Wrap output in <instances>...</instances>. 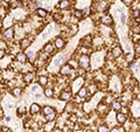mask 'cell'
<instances>
[{"label": "cell", "instance_id": "1", "mask_svg": "<svg viewBox=\"0 0 140 132\" xmlns=\"http://www.w3.org/2000/svg\"><path fill=\"white\" fill-rule=\"evenodd\" d=\"M78 64H79L81 68L88 69L89 68V64H90V57H89L88 55H82V56H79Z\"/></svg>", "mask_w": 140, "mask_h": 132}, {"label": "cell", "instance_id": "2", "mask_svg": "<svg viewBox=\"0 0 140 132\" xmlns=\"http://www.w3.org/2000/svg\"><path fill=\"white\" fill-rule=\"evenodd\" d=\"M84 84V80L83 77H78L74 81V84H72V91L74 92H78L79 89H82V85Z\"/></svg>", "mask_w": 140, "mask_h": 132}, {"label": "cell", "instance_id": "3", "mask_svg": "<svg viewBox=\"0 0 140 132\" xmlns=\"http://www.w3.org/2000/svg\"><path fill=\"white\" fill-rule=\"evenodd\" d=\"M131 111H132L133 116H134L135 118L140 117V102L139 101L133 102V105H132V108H131Z\"/></svg>", "mask_w": 140, "mask_h": 132}, {"label": "cell", "instance_id": "4", "mask_svg": "<svg viewBox=\"0 0 140 132\" xmlns=\"http://www.w3.org/2000/svg\"><path fill=\"white\" fill-rule=\"evenodd\" d=\"M41 110V108H40V105L37 103H32L30 104V108H29V112L32 113V115H36L39 111Z\"/></svg>", "mask_w": 140, "mask_h": 132}, {"label": "cell", "instance_id": "5", "mask_svg": "<svg viewBox=\"0 0 140 132\" xmlns=\"http://www.w3.org/2000/svg\"><path fill=\"white\" fill-rule=\"evenodd\" d=\"M112 22H113V19H112L111 15H104V17L102 18V24L103 25L110 26V25H112Z\"/></svg>", "mask_w": 140, "mask_h": 132}, {"label": "cell", "instance_id": "6", "mask_svg": "<svg viewBox=\"0 0 140 132\" xmlns=\"http://www.w3.org/2000/svg\"><path fill=\"white\" fill-rule=\"evenodd\" d=\"M64 46H65V41L63 40L62 38H57L55 40V47L57 48V49H62Z\"/></svg>", "mask_w": 140, "mask_h": 132}, {"label": "cell", "instance_id": "7", "mask_svg": "<svg viewBox=\"0 0 140 132\" xmlns=\"http://www.w3.org/2000/svg\"><path fill=\"white\" fill-rule=\"evenodd\" d=\"M126 115L125 113H121V112H118L116 115V119H117V122L118 123H120V124H124V123L126 122Z\"/></svg>", "mask_w": 140, "mask_h": 132}, {"label": "cell", "instance_id": "8", "mask_svg": "<svg viewBox=\"0 0 140 132\" xmlns=\"http://www.w3.org/2000/svg\"><path fill=\"white\" fill-rule=\"evenodd\" d=\"M72 70V67L70 64H64V66L61 68V74L62 75H67V74H70Z\"/></svg>", "mask_w": 140, "mask_h": 132}, {"label": "cell", "instance_id": "9", "mask_svg": "<svg viewBox=\"0 0 140 132\" xmlns=\"http://www.w3.org/2000/svg\"><path fill=\"white\" fill-rule=\"evenodd\" d=\"M71 98V92L70 91H62L60 95V99L61 101H69Z\"/></svg>", "mask_w": 140, "mask_h": 132}, {"label": "cell", "instance_id": "10", "mask_svg": "<svg viewBox=\"0 0 140 132\" xmlns=\"http://www.w3.org/2000/svg\"><path fill=\"white\" fill-rule=\"evenodd\" d=\"M4 35H5V38H6V39H8V40H12V39L14 38V28H8V29H6V31H5V33H4Z\"/></svg>", "mask_w": 140, "mask_h": 132}, {"label": "cell", "instance_id": "11", "mask_svg": "<svg viewBox=\"0 0 140 132\" xmlns=\"http://www.w3.org/2000/svg\"><path fill=\"white\" fill-rule=\"evenodd\" d=\"M27 54H25V53H19L18 55H16V61L18 62H21V63H25L26 61H27Z\"/></svg>", "mask_w": 140, "mask_h": 132}, {"label": "cell", "instance_id": "12", "mask_svg": "<svg viewBox=\"0 0 140 132\" xmlns=\"http://www.w3.org/2000/svg\"><path fill=\"white\" fill-rule=\"evenodd\" d=\"M89 5H90V0H78V3H77V8L88 7Z\"/></svg>", "mask_w": 140, "mask_h": 132}, {"label": "cell", "instance_id": "13", "mask_svg": "<svg viewBox=\"0 0 140 132\" xmlns=\"http://www.w3.org/2000/svg\"><path fill=\"white\" fill-rule=\"evenodd\" d=\"M121 54H123V50H121L120 47H114L113 49H112V55H113L114 57L121 56Z\"/></svg>", "mask_w": 140, "mask_h": 132}, {"label": "cell", "instance_id": "14", "mask_svg": "<svg viewBox=\"0 0 140 132\" xmlns=\"http://www.w3.org/2000/svg\"><path fill=\"white\" fill-rule=\"evenodd\" d=\"M54 49H55V48H54V46L51 45L50 42H48V43H46V45H44V47H43V50L46 53H48V54H50V53H53L54 52Z\"/></svg>", "mask_w": 140, "mask_h": 132}, {"label": "cell", "instance_id": "15", "mask_svg": "<svg viewBox=\"0 0 140 132\" xmlns=\"http://www.w3.org/2000/svg\"><path fill=\"white\" fill-rule=\"evenodd\" d=\"M70 5V1L69 0H61L60 4H58V6H60L61 10H65V8H68Z\"/></svg>", "mask_w": 140, "mask_h": 132}, {"label": "cell", "instance_id": "16", "mask_svg": "<svg viewBox=\"0 0 140 132\" xmlns=\"http://www.w3.org/2000/svg\"><path fill=\"white\" fill-rule=\"evenodd\" d=\"M33 80H34V74H32V73H29V74H27V75L23 76V81H25V83H30Z\"/></svg>", "mask_w": 140, "mask_h": 132}, {"label": "cell", "instance_id": "17", "mask_svg": "<svg viewBox=\"0 0 140 132\" xmlns=\"http://www.w3.org/2000/svg\"><path fill=\"white\" fill-rule=\"evenodd\" d=\"M42 112H43V115H44V116L50 115V113H53V112H54V109L51 108V106H49V105H46V106L43 108V110H42Z\"/></svg>", "mask_w": 140, "mask_h": 132}, {"label": "cell", "instance_id": "18", "mask_svg": "<svg viewBox=\"0 0 140 132\" xmlns=\"http://www.w3.org/2000/svg\"><path fill=\"white\" fill-rule=\"evenodd\" d=\"M36 13H37L39 17L44 18L47 15V10H46V8H43V7H40V8H37V10H36Z\"/></svg>", "mask_w": 140, "mask_h": 132}, {"label": "cell", "instance_id": "19", "mask_svg": "<svg viewBox=\"0 0 140 132\" xmlns=\"http://www.w3.org/2000/svg\"><path fill=\"white\" fill-rule=\"evenodd\" d=\"M29 46H30V40H29V39H23V40L21 41V48L27 49Z\"/></svg>", "mask_w": 140, "mask_h": 132}, {"label": "cell", "instance_id": "20", "mask_svg": "<svg viewBox=\"0 0 140 132\" xmlns=\"http://www.w3.org/2000/svg\"><path fill=\"white\" fill-rule=\"evenodd\" d=\"M47 83H48V78H47V76H40V78H39V84L40 85H47Z\"/></svg>", "mask_w": 140, "mask_h": 132}, {"label": "cell", "instance_id": "21", "mask_svg": "<svg viewBox=\"0 0 140 132\" xmlns=\"http://www.w3.org/2000/svg\"><path fill=\"white\" fill-rule=\"evenodd\" d=\"M112 108H113L114 111H120L121 109H123V104L119 103V102H114V103L112 104Z\"/></svg>", "mask_w": 140, "mask_h": 132}, {"label": "cell", "instance_id": "22", "mask_svg": "<svg viewBox=\"0 0 140 132\" xmlns=\"http://www.w3.org/2000/svg\"><path fill=\"white\" fill-rule=\"evenodd\" d=\"M86 94H88V90H86L85 87H83L82 89H79L78 92H77V96H78V97H85Z\"/></svg>", "mask_w": 140, "mask_h": 132}, {"label": "cell", "instance_id": "23", "mask_svg": "<svg viewBox=\"0 0 140 132\" xmlns=\"http://www.w3.org/2000/svg\"><path fill=\"white\" fill-rule=\"evenodd\" d=\"M21 92H22V89H21V88H19V87H16V88H14V89H13L12 94H13V96L19 97L21 95Z\"/></svg>", "mask_w": 140, "mask_h": 132}, {"label": "cell", "instance_id": "24", "mask_svg": "<svg viewBox=\"0 0 140 132\" xmlns=\"http://www.w3.org/2000/svg\"><path fill=\"white\" fill-rule=\"evenodd\" d=\"M32 92L33 95L34 94H39V92H42L41 91V88H40V84H34L32 87Z\"/></svg>", "mask_w": 140, "mask_h": 132}, {"label": "cell", "instance_id": "25", "mask_svg": "<svg viewBox=\"0 0 140 132\" xmlns=\"http://www.w3.org/2000/svg\"><path fill=\"white\" fill-rule=\"evenodd\" d=\"M43 94H44V96H46V97H53L54 91H53V89H51V88H47V89H44Z\"/></svg>", "mask_w": 140, "mask_h": 132}, {"label": "cell", "instance_id": "26", "mask_svg": "<svg viewBox=\"0 0 140 132\" xmlns=\"http://www.w3.org/2000/svg\"><path fill=\"white\" fill-rule=\"evenodd\" d=\"M55 116H56V113H55V111H54L53 113L46 116V120H47V122H53V120L55 119Z\"/></svg>", "mask_w": 140, "mask_h": 132}, {"label": "cell", "instance_id": "27", "mask_svg": "<svg viewBox=\"0 0 140 132\" xmlns=\"http://www.w3.org/2000/svg\"><path fill=\"white\" fill-rule=\"evenodd\" d=\"M110 130H109V127L106 126V125H99V126H98V132H109Z\"/></svg>", "mask_w": 140, "mask_h": 132}, {"label": "cell", "instance_id": "28", "mask_svg": "<svg viewBox=\"0 0 140 132\" xmlns=\"http://www.w3.org/2000/svg\"><path fill=\"white\" fill-rule=\"evenodd\" d=\"M54 127V122H48L46 125V131H51Z\"/></svg>", "mask_w": 140, "mask_h": 132}, {"label": "cell", "instance_id": "29", "mask_svg": "<svg viewBox=\"0 0 140 132\" xmlns=\"http://www.w3.org/2000/svg\"><path fill=\"white\" fill-rule=\"evenodd\" d=\"M134 73L137 74V76H138V77H140V61L137 63V68L134 69Z\"/></svg>", "mask_w": 140, "mask_h": 132}, {"label": "cell", "instance_id": "30", "mask_svg": "<svg viewBox=\"0 0 140 132\" xmlns=\"http://www.w3.org/2000/svg\"><path fill=\"white\" fill-rule=\"evenodd\" d=\"M18 113H19V115H21V113H25V106L21 105L20 108L18 109Z\"/></svg>", "mask_w": 140, "mask_h": 132}, {"label": "cell", "instance_id": "31", "mask_svg": "<svg viewBox=\"0 0 140 132\" xmlns=\"http://www.w3.org/2000/svg\"><path fill=\"white\" fill-rule=\"evenodd\" d=\"M75 15H76L77 18H82V17H83V14H82L81 11H75Z\"/></svg>", "mask_w": 140, "mask_h": 132}, {"label": "cell", "instance_id": "32", "mask_svg": "<svg viewBox=\"0 0 140 132\" xmlns=\"http://www.w3.org/2000/svg\"><path fill=\"white\" fill-rule=\"evenodd\" d=\"M0 47H1L0 49H6L7 46H6V43L4 42V40H1V42H0Z\"/></svg>", "mask_w": 140, "mask_h": 132}, {"label": "cell", "instance_id": "33", "mask_svg": "<svg viewBox=\"0 0 140 132\" xmlns=\"http://www.w3.org/2000/svg\"><path fill=\"white\" fill-rule=\"evenodd\" d=\"M133 31H134V33H137V34H140V27L139 26H137V27H133Z\"/></svg>", "mask_w": 140, "mask_h": 132}, {"label": "cell", "instance_id": "34", "mask_svg": "<svg viewBox=\"0 0 140 132\" xmlns=\"http://www.w3.org/2000/svg\"><path fill=\"white\" fill-rule=\"evenodd\" d=\"M133 15H134V17H137V18H139L140 17V12L138 10H134V11H133Z\"/></svg>", "mask_w": 140, "mask_h": 132}, {"label": "cell", "instance_id": "35", "mask_svg": "<svg viewBox=\"0 0 140 132\" xmlns=\"http://www.w3.org/2000/svg\"><path fill=\"white\" fill-rule=\"evenodd\" d=\"M123 1H124V4H125V5H131V4H132V1H133V0H123Z\"/></svg>", "mask_w": 140, "mask_h": 132}, {"label": "cell", "instance_id": "36", "mask_svg": "<svg viewBox=\"0 0 140 132\" xmlns=\"http://www.w3.org/2000/svg\"><path fill=\"white\" fill-rule=\"evenodd\" d=\"M84 73H85V69H84V68H81V69H78V74H79V75H83Z\"/></svg>", "mask_w": 140, "mask_h": 132}, {"label": "cell", "instance_id": "37", "mask_svg": "<svg viewBox=\"0 0 140 132\" xmlns=\"http://www.w3.org/2000/svg\"><path fill=\"white\" fill-rule=\"evenodd\" d=\"M135 53H137V54H140V46L139 45L135 46Z\"/></svg>", "mask_w": 140, "mask_h": 132}, {"label": "cell", "instance_id": "38", "mask_svg": "<svg viewBox=\"0 0 140 132\" xmlns=\"http://www.w3.org/2000/svg\"><path fill=\"white\" fill-rule=\"evenodd\" d=\"M4 55H5V50L4 49H0V57L4 59Z\"/></svg>", "mask_w": 140, "mask_h": 132}, {"label": "cell", "instance_id": "39", "mask_svg": "<svg viewBox=\"0 0 140 132\" xmlns=\"http://www.w3.org/2000/svg\"><path fill=\"white\" fill-rule=\"evenodd\" d=\"M0 11H1V19H4V7H2V6H1V8H0Z\"/></svg>", "mask_w": 140, "mask_h": 132}, {"label": "cell", "instance_id": "40", "mask_svg": "<svg viewBox=\"0 0 140 132\" xmlns=\"http://www.w3.org/2000/svg\"><path fill=\"white\" fill-rule=\"evenodd\" d=\"M60 18H61V15H60V14H55V15H54V19H55V20H58Z\"/></svg>", "mask_w": 140, "mask_h": 132}, {"label": "cell", "instance_id": "41", "mask_svg": "<svg viewBox=\"0 0 140 132\" xmlns=\"http://www.w3.org/2000/svg\"><path fill=\"white\" fill-rule=\"evenodd\" d=\"M111 132H119V129L118 127H113V129L111 130Z\"/></svg>", "mask_w": 140, "mask_h": 132}, {"label": "cell", "instance_id": "42", "mask_svg": "<svg viewBox=\"0 0 140 132\" xmlns=\"http://www.w3.org/2000/svg\"><path fill=\"white\" fill-rule=\"evenodd\" d=\"M0 116H1V118L4 117V109L1 108V110H0Z\"/></svg>", "mask_w": 140, "mask_h": 132}, {"label": "cell", "instance_id": "43", "mask_svg": "<svg viewBox=\"0 0 140 132\" xmlns=\"http://www.w3.org/2000/svg\"><path fill=\"white\" fill-rule=\"evenodd\" d=\"M5 120H6V122H11V117H8V116L5 117Z\"/></svg>", "mask_w": 140, "mask_h": 132}, {"label": "cell", "instance_id": "44", "mask_svg": "<svg viewBox=\"0 0 140 132\" xmlns=\"http://www.w3.org/2000/svg\"><path fill=\"white\" fill-rule=\"evenodd\" d=\"M51 132H61V131H60V130H58V129H54Z\"/></svg>", "mask_w": 140, "mask_h": 132}, {"label": "cell", "instance_id": "45", "mask_svg": "<svg viewBox=\"0 0 140 132\" xmlns=\"http://www.w3.org/2000/svg\"><path fill=\"white\" fill-rule=\"evenodd\" d=\"M5 1H6V3H12L13 0H5Z\"/></svg>", "mask_w": 140, "mask_h": 132}, {"label": "cell", "instance_id": "46", "mask_svg": "<svg viewBox=\"0 0 140 132\" xmlns=\"http://www.w3.org/2000/svg\"><path fill=\"white\" fill-rule=\"evenodd\" d=\"M119 132H124V130L123 129H119Z\"/></svg>", "mask_w": 140, "mask_h": 132}, {"label": "cell", "instance_id": "47", "mask_svg": "<svg viewBox=\"0 0 140 132\" xmlns=\"http://www.w3.org/2000/svg\"><path fill=\"white\" fill-rule=\"evenodd\" d=\"M138 45H139V46H140V40H139V41H138Z\"/></svg>", "mask_w": 140, "mask_h": 132}]
</instances>
